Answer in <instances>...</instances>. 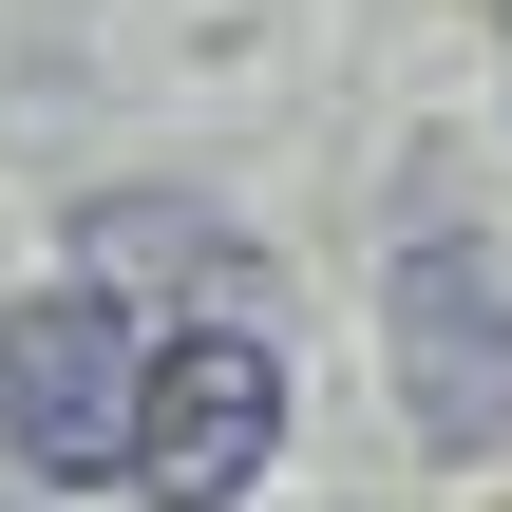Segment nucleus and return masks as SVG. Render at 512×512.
I'll list each match as a JSON object with an SVG mask.
<instances>
[{
  "instance_id": "f257e3e1",
  "label": "nucleus",
  "mask_w": 512,
  "mask_h": 512,
  "mask_svg": "<svg viewBox=\"0 0 512 512\" xmlns=\"http://www.w3.org/2000/svg\"><path fill=\"white\" fill-rule=\"evenodd\" d=\"M266 456H285V342L266 323H171L133 361V456L114 475H152L171 512H228Z\"/></svg>"
},
{
  "instance_id": "20e7f679",
  "label": "nucleus",
  "mask_w": 512,
  "mask_h": 512,
  "mask_svg": "<svg viewBox=\"0 0 512 512\" xmlns=\"http://www.w3.org/2000/svg\"><path fill=\"white\" fill-rule=\"evenodd\" d=\"M0 512H19V494H0Z\"/></svg>"
},
{
  "instance_id": "7ed1b4c3",
  "label": "nucleus",
  "mask_w": 512,
  "mask_h": 512,
  "mask_svg": "<svg viewBox=\"0 0 512 512\" xmlns=\"http://www.w3.org/2000/svg\"><path fill=\"white\" fill-rule=\"evenodd\" d=\"M380 304H399V380H418V437H437V456H494V437H512V266L475 247V228H418Z\"/></svg>"
},
{
  "instance_id": "f03ea898",
  "label": "nucleus",
  "mask_w": 512,
  "mask_h": 512,
  "mask_svg": "<svg viewBox=\"0 0 512 512\" xmlns=\"http://www.w3.org/2000/svg\"><path fill=\"white\" fill-rule=\"evenodd\" d=\"M133 304L114 285H38V304H0V437H19V475H57V494H95L114 456H133Z\"/></svg>"
}]
</instances>
